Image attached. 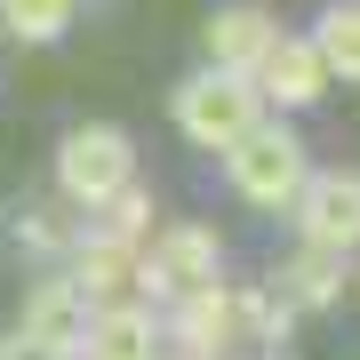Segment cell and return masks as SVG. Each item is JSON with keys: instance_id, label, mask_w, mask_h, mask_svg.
<instances>
[{"instance_id": "cell-3", "label": "cell", "mask_w": 360, "mask_h": 360, "mask_svg": "<svg viewBox=\"0 0 360 360\" xmlns=\"http://www.w3.org/2000/svg\"><path fill=\"white\" fill-rule=\"evenodd\" d=\"M56 184H65L80 208L120 200V193L136 184V144H129V129H104V120L72 129L65 144H56Z\"/></svg>"}, {"instance_id": "cell-12", "label": "cell", "mask_w": 360, "mask_h": 360, "mask_svg": "<svg viewBox=\"0 0 360 360\" xmlns=\"http://www.w3.org/2000/svg\"><path fill=\"white\" fill-rule=\"evenodd\" d=\"M312 49H321V65L336 80H360V0H336L321 16V32H312Z\"/></svg>"}, {"instance_id": "cell-2", "label": "cell", "mask_w": 360, "mask_h": 360, "mask_svg": "<svg viewBox=\"0 0 360 360\" xmlns=\"http://www.w3.org/2000/svg\"><path fill=\"white\" fill-rule=\"evenodd\" d=\"M224 176L232 193H240L248 208H296V193H304V144H296L288 129H272V120H257L248 136L224 144Z\"/></svg>"}, {"instance_id": "cell-15", "label": "cell", "mask_w": 360, "mask_h": 360, "mask_svg": "<svg viewBox=\"0 0 360 360\" xmlns=\"http://www.w3.org/2000/svg\"><path fill=\"white\" fill-rule=\"evenodd\" d=\"M0 360H65L56 345H32V336H16V345H0Z\"/></svg>"}, {"instance_id": "cell-13", "label": "cell", "mask_w": 360, "mask_h": 360, "mask_svg": "<svg viewBox=\"0 0 360 360\" xmlns=\"http://www.w3.org/2000/svg\"><path fill=\"white\" fill-rule=\"evenodd\" d=\"M72 8L80 0H0V32H16V40H65Z\"/></svg>"}, {"instance_id": "cell-8", "label": "cell", "mask_w": 360, "mask_h": 360, "mask_svg": "<svg viewBox=\"0 0 360 360\" xmlns=\"http://www.w3.org/2000/svg\"><path fill=\"white\" fill-rule=\"evenodd\" d=\"M232 336H240V321H232V288L208 281L193 296H176V345H184V360H224Z\"/></svg>"}, {"instance_id": "cell-9", "label": "cell", "mask_w": 360, "mask_h": 360, "mask_svg": "<svg viewBox=\"0 0 360 360\" xmlns=\"http://www.w3.org/2000/svg\"><path fill=\"white\" fill-rule=\"evenodd\" d=\"M80 345H89L80 360H153L160 352V328H153L144 304H104V312H89Z\"/></svg>"}, {"instance_id": "cell-4", "label": "cell", "mask_w": 360, "mask_h": 360, "mask_svg": "<svg viewBox=\"0 0 360 360\" xmlns=\"http://www.w3.org/2000/svg\"><path fill=\"white\" fill-rule=\"evenodd\" d=\"M208 281H217V232L208 224H176V232H160L153 257H136V288H153V296H193Z\"/></svg>"}, {"instance_id": "cell-7", "label": "cell", "mask_w": 360, "mask_h": 360, "mask_svg": "<svg viewBox=\"0 0 360 360\" xmlns=\"http://www.w3.org/2000/svg\"><path fill=\"white\" fill-rule=\"evenodd\" d=\"M248 80H257L264 104H312V96L328 89V65H321V49H312V40H272L264 65L248 72Z\"/></svg>"}, {"instance_id": "cell-6", "label": "cell", "mask_w": 360, "mask_h": 360, "mask_svg": "<svg viewBox=\"0 0 360 360\" xmlns=\"http://www.w3.org/2000/svg\"><path fill=\"white\" fill-rule=\"evenodd\" d=\"M208 72H257L264 65V49L281 40V25H272V8H257V0H224L217 16H208Z\"/></svg>"}, {"instance_id": "cell-14", "label": "cell", "mask_w": 360, "mask_h": 360, "mask_svg": "<svg viewBox=\"0 0 360 360\" xmlns=\"http://www.w3.org/2000/svg\"><path fill=\"white\" fill-rule=\"evenodd\" d=\"M288 288H296V304H328L336 296V257L328 248H304V257L288 264Z\"/></svg>"}, {"instance_id": "cell-1", "label": "cell", "mask_w": 360, "mask_h": 360, "mask_svg": "<svg viewBox=\"0 0 360 360\" xmlns=\"http://www.w3.org/2000/svg\"><path fill=\"white\" fill-rule=\"evenodd\" d=\"M168 112H176V129H184V144H224L232 136H248L264 120V96H257V80H240V72H193L176 96H168Z\"/></svg>"}, {"instance_id": "cell-10", "label": "cell", "mask_w": 360, "mask_h": 360, "mask_svg": "<svg viewBox=\"0 0 360 360\" xmlns=\"http://www.w3.org/2000/svg\"><path fill=\"white\" fill-rule=\"evenodd\" d=\"M72 288H80V304H112L120 288H136V248L89 232V240H80V257H72Z\"/></svg>"}, {"instance_id": "cell-5", "label": "cell", "mask_w": 360, "mask_h": 360, "mask_svg": "<svg viewBox=\"0 0 360 360\" xmlns=\"http://www.w3.org/2000/svg\"><path fill=\"white\" fill-rule=\"evenodd\" d=\"M296 224H304V248H328V257L360 248V176H304Z\"/></svg>"}, {"instance_id": "cell-16", "label": "cell", "mask_w": 360, "mask_h": 360, "mask_svg": "<svg viewBox=\"0 0 360 360\" xmlns=\"http://www.w3.org/2000/svg\"><path fill=\"white\" fill-rule=\"evenodd\" d=\"M0 40H8V32H0Z\"/></svg>"}, {"instance_id": "cell-11", "label": "cell", "mask_w": 360, "mask_h": 360, "mask_svg": "<svg viewBox=\"0 0 360 360\" xmlns=\"http://www.w3.org/2000/svg\"><path fill=\"white\" fill-rule=\"evenodd\" d=\"M80 328H89L80 288L72 281H40L32 304H25V336H32V345H56V352H80Z\"/></svg>"}]
</instances>
